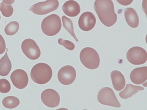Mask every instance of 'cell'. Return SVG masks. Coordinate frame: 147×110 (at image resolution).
I'll use <instances>...</instances> for the list:
<instances>
[{
    "label": "cell",
    "mask_w": 147,
    "mask_h": 110,
    "mask_svg": "<svg viewBox=\"0 0 147 110\" xmlns=\"http://www.w3.org/2000/svg\"><path fill=\"white\" fill-rule=\"evenodd\" d=\"M94 7L100 20L105 25L110 27L116 22L117 16L111 0H96Z\"/></svg>",
    "instance_id": "6da1fadb"
},
{
    "label": "cell",
    "mask_w": 147,
    "mask_h": 110,
    "mask_svg": "<svg viewBox=\"0 0 147 110\" xmlns=\"http://www.w3.org/2000/svg\"><path fill=\"white\" fill-rule=\"evenodd\" d=\"M53 75L51 67L44 63H39L34 65L30 72L32 80L39 84H44L48 82Z\"/></svg>",
    "instance_id": "7a4b0ae2"
},
{
    "label": "cell",
    "mask_w": 147,
    "mask_h": 110,
    "mask_svg": "<svg viewBox=\"0 0 147 110\" xmlns=\"http://www.w3.org/2000/svg\"><path fill=\"white\" fill-rule=\"evenodd\" d=\"M80 58L83 65L88 69H96L99 66V56L97 52L92 48L86 47L83 49L80 52Z\"/></svg>",
    "instance_id": "3957f363"
},
{
    "label": "cell",
    "mask_w": 147,
    "mask_h": 110,
    "mask_svg": "<svg viewBox=\"0 0 147 110\" xmlns=\"http://www.w3.org/2000/svg\"><path fill=\"white\" fill-rule=\"evenodd\" d=\"M62 26L60 17L56 14H52L43 19L41 24L43 33L49 36H53L57 34Z\"/></svg>",
    "instance_id": "277c9868"
},
{
    "label": "cell",
    "mask_w": 147,
    "mask_h": 110,
    "mask_svg": "<svg viewBox=\"0 0 147 110\" xmlns=\"http://www.w3.org/2000/svg\"><path fill=\"white\" fill-rule=\"evenodd\" d=\"M97 99L101 104L117 108L121 105L113 90L109 87L102 88L99 91Z\"/></svg>",
    "instance_id": "5b68a950"
},
{
    "label": "cell",
    "mask_w": 147,
    "mask_h": 110,
    "mask_svg": "<svg viewBox=\"0 0 147 110\" xmlns=\"http://www.w3.org/2000/svg\"><path fill=\"white\" fill-rule=\"evenodd\" d=\"M59 5L58 0H47L33 5L29 10L35 14L44 15L56 10Z\"/></svg>",
    "instance_id": "8992f818"
},
{
    "label": "cell",
    "mask_w": 147,
    "mask_h": 110,
    "mask_svg": "<svg viewBox=\"0 0 147 110\" xmlns=\"http://www.w3.org/2000/svg\"><path fill=\"white\" fill-rule=\"evenodd\" d=\"M128 61L135 65L144 64L147 60V53L143 48L139 46H134L130 48L126 54Z\"/></svg>",
    "instance_id": "52a82bcc"
},
{
    "label": "cell",
    "mask_w": 147,
    "mask_h": 110,
    "mask_svg": "<svg viewBox=\"0 0 147 110\" xmlns=\"http://www.w3.org/2000/svg\"><path fill=\"white\" fill-rule=\"evenodd\" d=\"M21 49L25 56L31 60H35L40 56L41 52L39 47L34 40L26 39L21 44Z\"/></svg>",
    "instance_id": "ba28073f"
},
{
    "label": "cell",
    "mask_w": 147,
    "mask_h": 110,
    "mask_svg": "<svg viewBox=\"0 0 147 110\" xmlns=\"http://www.w3.org/2000/svg\"><path fill=\"white\" fill-rule=\"evenodd\" d=\"M76 76L75 69L72 66L68 65L61 68L57 74L59 81L65 85L71 84L75 81Z\"/></svg>",
    "instance_id": "9c48e42d"
},
{
    "label": "cell",
    "mask_w": 147,
    "mask_h": 110,
    "mask_svg": "<svg viewBox=\"0 0 147 110\" xmlns=\"http://www.w3.org/2000/svg\"><path fill=\"white\" fill-rule=\"evenodd\" d=\"M41 101L47 106L54 108L57 106L60 102V97L54 89H48L44 90L41 95Z\"/></svg>",
    "instance_id": "30bf717a"
},
{
    "label": "cell",
    "mask_w": 147,
    "mask_h": 110,
    "mask_svg": "<svg viewBox=\"0 0 147 110\" xmlns=\"http://www.w3.org/2000/svg\"><path fill=\"white\" fill-rule=\"evenodd\" d=\"M10 79L14 86L20 89L27 86L29 80L27 73L21 69L14 70L11 74Z\"/></svg>",
    "instance_id": "8fae6325"
},
{
    "label": "cell",
    "mask_w": 147,
    "mask_h": 110,
    "mask_svg": "<svg viewBox=\"0 0 147 110\" xmlns=\"http://www.w3.org/2000/svg\"><path fill=\"white\" fill-rule=\"evenodd\" d=\"M96 22L94 15L90 11L83 13L80 16L78 21L79 28L82 30L88 31L95 26Z\"/></svg>",
    "instance_id": "7c38bea8"
},
{
    "label": "cell",
    "mask_w": 147,
    "mask_h": 110,
    "mask_svg": "<svg viewBox=\"0 0 147 110\" xmlns=\"http://www.w3.org/2000/svg\"><path fill=\"white\" fill-rule=\"evenodd\" d=\"M130 78L131 82L135 84H142L147 79V67L136 68L131 72Z\"/></svg>",
    "instance_id": "4fadbf2b"
},
{
    "label": "cell",
    "mask_w": 147,
    "mask_h": 110,
    "mask_svg": "<svg viewBox=\"0 0 147 110\" xmlns=\"http://www.w3.org/2000/svg\"><path fill=\"white\" fill-rule=\"evenodd\" d=\"M62 9L66 15L71 17L77 16L80 13L81 10L78 3L73 0L65 2L62 6Z\"/></svg>",
    "instance_id": "5bb4252c"
},
{
    "label": "cell",
    "mask_w": 147,
    "mask_h": 110,
    "mask_svg": "<svg viewBox=\"0 0 147 110\" xmlns=\"http://www.w3.org/2000/svg\"><path fill=\"white\" fill-rule=\"evenodd\" d=\"M111 77L114 89L118 91L123 89L125 85V80L123 74L119 71L114 70L111 73Z\"/></svg>",
    "instance_id": "9a60e30c"
},
{
    "label": "cell",
    "mask_w": 147,
    "mask_h": 110,
    "mask_svg": "<svg viewBox=\"0 0 147 110\" xmlns=\"http://www.w3.org/2000/svg\"><path fill=\"white\" fill-rule=\"evenodd\" d=\"M124 15L126 21L129 26L133 28H137L139 24V19L135 10L131 7L127 8L125 10Z\"/></svg>",
    "instance_id": "2e32d148"
},
{
    "label": "cell",
    "mask_w": 147,
    "mask_h": 110,
    "mask_svg": "<svg viewBox=\"0 0 147 110\" xmlns=\"http://www.w3.org/2000/svg\"><path fill=\"white\" fill-rule=\"evenodd\" d=\"M144 88L139 86H135L131 84H127L125 89L119 93L121 98L127 99L131 97L133 95L136 94L139 91L144 90Z\"/></svg>",
    "instance_id": "e0dca14e"
},
{
    "label": "cell",
    "mask_w": 147,
    "mask_h": 110,
    "mask_svg": "<svg viewBox=\"0 0 147 110\" xmlns=\"http://www.w3.org/2000/svg\"><path fill=\"white\" fill-rule=\"evenodd\" d=\"M7 48L5 54L0 60V75L2 76L8 75L11 69V63L7 55Z\"/></svg>",
    "instance_id": "ac0fdd59"
},
{
    "label": "cell",
    "mask_w": 147,
    "mask_h": 110,
    "mask_svg": "<svg viewBox=\"0 0 147 110\" xmlns=\"http://www.w3.org/2000/svg\"><path fill=\"white\" fill-rule=\"evenodd\" d=\"M2 103L5 108L11 109L18 107L20 104V101L19 99L15 97L8 96L3 99Z\"/></svg>",
    "instance_id": "d6986e66"
},
{
    "label": "cell",
    "mask_w": 147,
    "mask_h": 110,
    "mask_svg": "<svg viewBox=\"0 0 147 110\" xmlns=\"http://www.w3.org/2000/svg\"><path fill=\"white\" fill-rule=\"evenodd\" d=\"M61 18L63 27L70 34L76 41L78 42V40L74 32L73 23L71 20L64 15Z\"/></svg>",
    "instance_id": "ffe728a7"
},
{
    "label": "cell",
    "mask_w": 147,
    "mask_h": 110,
    "mask_svg": "<svg viewBox=\"0 0 147 110\" xmlns=\"http://www.w3.org/2000/svg\"><path fill=\"white\" fill-rule=\"evenodd\" d=\"M19 24L16 21H12L9 23L5 27L4 31L5 34L8 36L15 34L18 31Z\"/></svg>",
    "instance_id": "44dd1931"
},
{
    "label": "cell",
    "mask_w": 147,
    "mask_h": 110,
    "mask_svg": "<svg viewBox=\"0 0 147 110\" xmlns=\"http://www.w3.org/2000/svg\"><path fill=\"white\" fill-rule=\"evenodd\" d=\"M0 10L3 15L6 17L11 16L13 12L11 5L5 4L3 2L0 4Z\"/></svg>",
    "instance_id": "7402d4cb"
},
{
    "label": "cell",
    "mask_w": 147,
    "mask_h": 110,
    "mask_svg": "<svg viewBox=\"0 0 147 110\" xmlns=\"http://www.w3.org/2000/svg\"><path fill=\"white\" fill-rule=\"evenodd\" d=\"M11 85L7 79L3 78L0 79V92L2 93H8L10 90Z\"/></svg>",
    "instance_id": "603a6c76"
},
{
    "label": "cell",
    "mask_w": 147,
    "mask_h": 110,
    "mask_svg": "<svg viewBox=\"0 0 147 110\" xmlns=\"http://www.w3.org/2000/svg\"><path fill=\"white\" fill-rule=\"evenodd\" d=\"M58 42L59 44L63 46L69 50H73L75 48L74 44L69 40L59 38L58 39Z\"/></svg>",
    "instance_id": "cb8c5ba5"
},
{
    "label": "cell",
    "mask_w": 147,
    "mask_h": 110,
    "mask_svg": "<svg viewBox=\"0 0 147 110\" xmlns=\"http://www.w3.org/2000/svg\"><path fill=\"white\" fill-rule=\"evenodd\" d=\"M6 46L3 37L0 34V54L3 53L5 50Z\"/></svg>",
    "instance_id": "d4e9b609"
},
{
    "label": "cell",
    "mask_w": 147,
    "mask_h": 110,
    "mask_svg": "<svg viewBox=\"0 0 147 110\" xmlns=\"http://www.w3.org/2000/svg\"><path fill=\"white\" fill-rule=\"evenodd\" d=\"M120 4L124 6H127L130 4L133 0H116Z\"/></svg>",
    "instance_id": "484cf974"
},
{
    "label": "cell",
    "mask_w": 147,
    "mask_h": 110,
    "mask_svg": "<svg viewBox=\"0 0 147 110\" xmlns=\"http://www.w3.org/2000/svg\"><path fill=\"white\" fill-rule=\"evenodd\" d=\"M15 0H2L3 2L5 4L7 5L13 4Z\"/></svg>",
    "instance_id": "4316f807"
},
{
    "label": "cell",
    "mask_w": 147,
    "mask_h": 110,
    "mask_svg": "<svg viewBox=\"0 0 147 110\" xmlns=\"http://www.w3.org/2000/svg\"><path fill=\"white\" fill-rule=\"evenodd\" d=\"M0 19H1V16H0Z\"/></svg>",
    "instance_id": "83f0119b"
}]
</instances>
